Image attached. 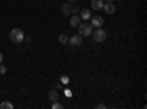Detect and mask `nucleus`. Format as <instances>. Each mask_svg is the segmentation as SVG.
Here are the masks:
<instances>
[{"label":"nucleus","instance_id":"nucleus-1","mask_svg":"<svg viewBox=\"0 0 147 109\" xmlns=\"http://www.w3.org/2000/svg\"><path fill=\"white\" fill-rule=\"evenodd\" d=\"M24 31L21 30V28H13L10 32H9V39H10V41L12 43H15V44H19V43H22L24 41Z\"/></svg>","mask_w":147,"mask_h":109},{"label":"nucleus","instance_id":"nucleus-2","mask_svg":"<svg viewBox=\"0 0 147 109\" xmlns=\"http://www.w3.org/2000/svg\"><path fill=\"white\" fill-rule=\"evenodd\" d=\"M93 39H94V41H97V43H102V41H105L106 39H107V32L100 27V28H96L94 31H93Z\"/></svg>","mask_w":147,"mask_h":109},{"label":"nucleus","instance_id":"nucleus-3","mask_svg":"<svg viewBox=\"0 0 147 109\" xmlns=\"http://www.w3.org/2000/svg\"><path fill=\"white\" fill-rule=\"evenodd\" d=\"M77 28L80 30V35H82V37H88L93 32V28H91L90 24H80Z\"/></svg>","mask_w":147,"mask_h":109},{"label":"nucleus","instance_id":"nucleus-4","mask_svg":"<svg viewBox=\"0 0 147 109\" xmlns=\"http://www.w3.org/2000/svg\"><path fill=\"white\" fill-rule=\"evenodd\" d=\"M91 19V27L93 28H100V27H103V16H99V15H96V16H93V18H90Z\"/></svg>","mask_w":147,"mask_h":109},{"label":"nucleus","instance_id":"nucleus-5","mask_svg":"<svg viewBox=\"0 0 147 109\" xmlns=\"http://www.w3.org/2000/svg\"><path fill=\"white\" fill-rule=\"evenodd\" d=\"M107 15H112V14H115V10H116V6L113 5V2H106V3H103V7H102Z\"/></svg>","mask_w":147,"mask_h":109},{"label":"nucleus","instance_id":"nucleus-6","mask_svg":"<svg viewBox=\"0 0 147 109\" xmlns=\"http://www.w3.org/2000/svg\"><path fill=\"white\" fill-rule=\"evenodd\" d=\"M82 35H80V34H75V35H72V37L69 39V43H71V46H81L82 44Z\"/></svg>","mask_w":147,"mask_h":109},{"label":"nucleus","instance_id":"nucleus-7","mask_svg":"<svg viewBox=\"0 0 147 109\" xmlns=\"http://www.w3.org/2000/svg\"><path fill=\"white\" fill-rule=\"evenodd\" d=\"M71 10H72V7H71L69 3L62 5V9H60V12H62V15H63V16H69V15H71Z\"/></svg>","mask_w":147,"mask_h":109},{"label":"nucleus","instance_id":"nucleus-8","mask_svg":"<svg viewBox=\"0 0 147 109\" xmlns=\"http://www.w3.org/2000/svg\"><path fill=\"white\" fill-rule=\"evenodd\" d=\"M80 18L84 19V21H88V19L91 18V12H90V9H82V10H81V14H80Z\"/></svg>","mask_w":147,"mask_h":109},{"label":"nucleus","instance_id":"nucleus-9","mask_svg":"<svg viewBox=\"0 0 147 109\" xmlns=\"http://www.w3.org/2000/svg\"><path fill=\"white\" fill-rule=\"evenodd\" d=\"M91 7L94 10H100L103 7V0H91Z\"/></svg>","mask_w":147,"mask_h":109},{"label":"nucleus","instance_id":"nucleus-10","mask_svg":"<svg viewBox=\"0 0 147 109\" xmlns=\"http://www.w3.org/2000/svg\"><path fill=\"white\" fill-rule=\"evenodd\" d=\"M49 99H50L52 102L57 100V91H56V89H53V90L49 91Z\"/></svg>","mask_w":147,"mask_h":109},{"label":"nucleus","instance_id":"nucleus-11","mask_svg":"<svg viewBox=\"0 0 147 109\" xmlns=\"http://www.w3.org/2000/svg\"><path fill=\"white\" fill-rule=\"evenodd\" d=\"M80 24H81V22H80V16H72V18H71V25H72L74 28H77Z\"/></svg>","mask_w":147,"mask_h":109},{"label":"nucleus","instance_id":"nucleus-12","mask_svg":"<svg viewBox=\"0 0 147 109\" xmlns=\"http://www.w3.org/2000/svg\"><path fill=\"white\" fill-rule=\"evenodd\" d=\"M0 108L2 109H13V105H12L10 102H2L0 103Z\"/></svg>","mask_w":147,"mask_h":109},{"label":"nucleus","instance_id":"nucleus-13","mask_svg":"<svg viewBox=\"0 0 147 109\" xmlns=\"http://www.w3.org/2000/svg\"><path fill=\"white\" fill-rule=\"evenodd\" d=\"M59 41L62 43V44H66V43L69 41V39H68V35H66V34H60V35H59Z\"/></svg>","mask_w":147,"mask_h":109},{"label":"nucleus","instance_id":"nucleus-14","mask_svg":"<svg viewBox=\"0 0 147 109\" xmlns=\"http://www.w3.org/2000/svg\"><path fill=\"white\" fill-rule=\"evenodd\" d=\"M52 108H53V109H62V108H63V105H62V103H59L57 100H55V102H53V105H52Z\"/></svg>","mask_w":147,"mask_h":109},{"label":"nucleus","instance_id":"nucleus-15","mask_svg":"<svg viewBox=\"0 0 147 109\" xmlns=\"http://www.w3.org/2000/svg\"><path fill=\"white\" fill-rule=\"evenodd\" d=\"M6 71H7V69H6V66L0 64V74H6Z\"/></svg>","mask_w":147,"mask_h":109},{"label":"nucleus","instance_id":"nucleus-16","mask_svg":"<svg viewBox=\"0 0 147 109\" xmlns=\"http://www.w3.org/2000/svg\"><path fill=\"white\" fill-rule=\"evenodd\" d=\"M24 40H25L27 43H31L32 41V37H31V35H27V37H24Z\"/></svg>","mask_w":147,"mask_h":109},{"label":"nucleus","instance_id":"nucleus-17","mask_svg":"<svg viewBox=\"0 0 147 109\" xmlns=\"http://www.w3.org/2000/svg\"><path fill=\"white\" fill-rule=\"evenodd\" d=\"M62 83H65V84H66V83H69V78H66V77H62Z\"/></svg>","mask_w":147,"mask_h":109},{"label":"nucleus","instance_id":"nucleus-18","mask_svg":"<svg viewBox=\"0 0 147 109\" xmlns=\"http://www.w3.org/2000/svg\"><path fill=\"white\" fill-rule=\"evenodd\" d=\"M2 62H3V53L0 52V64H2Z\"/></svg>","mask_w":147,"mask_h":109},{"label":"nucleus","instance_id":"nucleus-19","mask_svg":"<svg viewBox=\"0 0 147 109\" xmlns=\"http://www.w3.org/2000/svg\"><path fill=\"white\" fill-rule=\"evenodd\" d=\"M75 2H77V0H68V3H69V5H74Z\"/></svg>","mask_w":147,"mask_h":109},{"label":"nucleus","instance_id":"nucleus-20","mask_svg":"<svg viewBox=\"0 0 147 109\" xmlns=\"http://www.w3.org/2000/svg\"><path fill=\"white\" fill-rule=\"evenodd\" d=\"M97 108H99V109H103V108H106V106H105V105L102 103V105H97Z\"/></svg>","mask_w":147,"mask_h":109},{"label":"nucleus","instance_id":"nucleus-21","mask_svg":"<svg viewBox=\"0 0 147 109\" xmlns=\"http://www.w3.org/2000/svg\"><path fill=\"white\" fill-rule=\"evenodd\" d=\"M106 2H113V0H106Z\"/></svg>","mask_w":147,"mask_h":109}]
</instances>
